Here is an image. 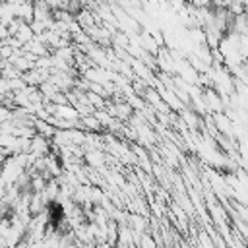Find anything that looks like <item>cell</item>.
Instances as JSON below:
<instances>
[{
    "label": "cell",
    "instance_id": "cell-1",
    "mask_svg": "<svg viewBox=\"0 0 248 248\" xmlns=\"http://www.w3.org/2000/svg\"><path fill=\"white\" fill-rule=\"evenodd\" d=\"M83 159L87 163V167L91 169H101L105 165V155L101 153V149H89V151H83Z\"/></svg>",
    "mask_w": 248,
    "mask_h": 248
},
{
    "label": "cell",
    "instance_id": "cell-2",
    "mask_svg": "<svg viewBox=\"0 0 248 248\" xmlns=\"http://www.w3.org/2000/svg\"><path fill=\"white\" fill-rule=\"evenodd\" d=\"M16 17H19L23 23H31L33 21V2H23V4L16 6Z\"/></svg>",
    "mask_w": 248,
    "mask_h": 248
},
{
    "label": "cell",
    "instance_id": "cell-3",
    "mask_svg": "<svg viewBox=\"0 0 248 248\" xmlns=\"http://www.w3.org/2000/svg\"><path fill=\"white\" fill-rule=\"evenodd\" d=\"M12 37H16L21 45H25V43L33 41L35 33H33V29H31V25H29V23H21V25H19V29H17V33H16V35H12Z\"/></svg>",
    "mask_w": 248,
    "mask_h": 248
},
{
    "label": "cell",
    "instance_id": "cell-4",
    "mask_svg": "<svg viewBox=\"0 0 248 248\" xmlns=\"http://www.w3.org/2000/svg\"><path fill=\"white\" fill-rule=\"evenodd\" d=\"M8 120H12V108L0 105V124L2 122H8Z\"/></svg>",
    "mask_w": 248,
    "mask_h": 248
}]
</instances>
